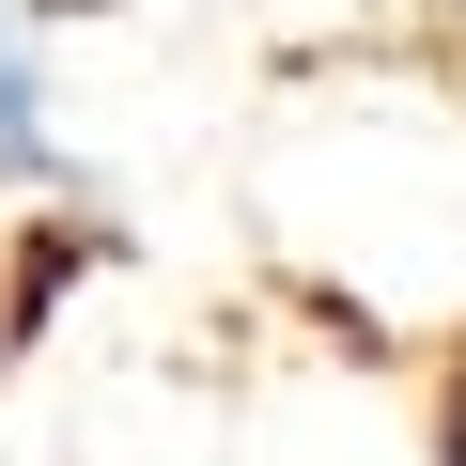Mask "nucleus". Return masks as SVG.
Instances as JSON below:
<instances>
[{
    "instance_id": "20e7f679",
    "label": "nucleus",
    "mask_w": 466,
    "mask_h": 466,
    "mask_svg": "<svg viewBox=\"0 0 466 466\" xmlns=\"http://www.w3.org/2000/svg\"><path fill=\"white\" fill-rule=\"evenodd\" d=\"M0 32H16V0H0Z\"/></svg>"
},
{
    "instance_id": "f03ea898",
    "label": "nucleus",
    "mask_w": 466,
    "mask_h": 466,
    "mask_svg": "<svg viewBox=\"0 0 466 466\" xmlns=\"http://www.w3.org/2000/svg\"><path fill=\"white\" fill-rule=\"evenodd\" d=\"M94 265H109V218H94V202H47V233L0 265V342H32V327L63 311V280H94Z\"/></svg>"
},
{
    "instance_id": "f257e3e1",
    "label": "nucleus",
    "mask_w": 466,
    "mask_h": 466,
    "mask_svg": "<svg viewBox=\"0 0 466 466\" xmlns=\"http://www.w3.org/2000/svg\"><path fill=\"white\" fill-rule=\"evenodd\" d=\"M0 187H78V156H63V63H47V32H0Z\"/></svg>"
},
{
    "instance_id": "7ed1b4c3",
    "label": "nucleus",
    "mask_w": 466,
    "mask_h": 466,
    "mask_svg": "<svg viewBox=\"0 0 466 466\" xmlns=\"http://www.w3.org/2000/svg\"><path fill=\"white\" fill-rule=\"evenodd\" d=\"M435 466H466V358H451V404H435Z\"/></svg>"
}]
</instances>
